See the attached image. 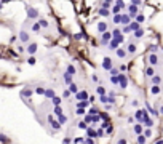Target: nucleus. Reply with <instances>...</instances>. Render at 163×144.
Wrapping results in <instances>:
<instances>
[{
	"mask_svg": "<svg viewBox=\"0 0 163 144\" xmlns=\"http://www.w3.org/2000/svg\"><path fill=\"white\" fill-rule=\"evenodd\" d=\"M118 83H120L122 88H126V85H128L126 77H125V75H118Z\"/></svg>",
	"mask_w": 163,
	"mask_h": 144,
	"instance_id": "nucleus-1",
	"label": "nucleus"
},
{
	"mask_svg": "<svg viewBox=\"0 0 163 144\" xmlns=\"http://www.w3.org/2000/svg\"><path fill=\"white\" fill-rule=\"evenodd\" d=\"M112 37H114V39L115 40H118V42H123V37H122V32H120V30H114V34H112Z\"/></svg>",
	"mask_w": 163,
	"mask_h": 144,
	"instance_id": "nucleus-2",
	"label": "nucleus"
},
{
	"mask_svg": "<svg viewBox=\"0 0 163 144\" xmlns=\"http://www.w3.org/2000/svg\"><path fill=\"white\" fill-rule=\"evenodd\" d=\"M102 67H104V69H110V67H112V59H110V58H104Z\"/></svg>",
	"mask_w": 163,
	"mask_h": 144,
	"instance_id": "nucleus-3",
	"label": "nucleus"
},
{
	"mask_svg": "<svg viewBox=\"0 0 163 144\" xmlns=\"http://www.w3.org/2000/svg\"><path fill=\"white\" fill-rule=\"evenodd\" d=\"M118 43H120L118 40L112 39V40H110V43H109V48H110V50H117V48H118Z\"/></svg>",
	"mask_w": 163,
	"mask_h": 144,
	"instance_id": "nucleus-4",
	"label": "nucleus"
},
{
	"mask_svg": "<svg viewBox=\"0 0 163 144\" xmlns=\"http://www.w3.org/2000/svg\"><path fill=\"white\" fill-rule=\"evenodd\" d=\"M130 16H136L138 15V5H130Z\"/></svg>",
	"mask_w": 163,
	"mask_h": 144,
	"instance_id": "nucleus-5",
	"label": "nucleus"
},
{
	"mask_svg": "<svg viewBox=\"0 0 163 144\" xmlns=\"http://www.w3.org/2000/svg\"><path fill=\"white\" fill-rule=\"evenodd\" d=\"M130 18H131L130 15H122V18H120V23H123L125 26H126V24H130Z\"/></svg>",
	"mask_w": 163,
	"mask_h": 144,
	"instance_id": "nucleus-6",
	"label": "nucleus"
},
{
	"mask_svg": "<svg viewBox=\"0 0 163 144\" xmlns=\"http://www.w3.org/2000/svg\"><path fill=\"white\" fill-rule=\"evenodd\" d=\"M149 63H150L152 66H155V64L158 63V58H157V54H150V56H149Z\"/></svg>",
	"mask_w": 163,
	"mask_h": 144,
	"instance_id": "nucleus-7",
	"label": "nucleus"
},
{
	"mask_svg": "<svg viewBox=\"0 0 163 144\" xmlns=\"http://www.w3.org/2000/svg\"><path fill=\"white\" fill-rule=\"evenodd\" d=\"M27 16H29V18H37V10L27 8Z\"/></svg>",
	"mask_w": 163,
	"mask_h": 144,
	"instance_id": "nucleus-8",
	"label": "nucleus"
},
{
	"mask_svg": "<svg viewBox=\"0 0 163 144\" xmlns=\"http://www.w3.org/2000/svg\"><path fill=\"white\" fill-rule=\"evenodd\" d=\"M86 135L90 136V138H96V136H98V133L94 131L93 128H88V126H86Z\"/></svg>",
	"mask_w": 163,
	"mask_h": 144,
	"instance_id": "nucleus-9",
	"label": "nucleus"
},
{
	"mask_svg": "<svg viewBox=\"0 0 163 144\" xmlns=\"http://www.w3.org/2000/svg\"><path fill=\"white\" fill-rule=\"evenodd\" d=\"M110 37H112V34L104 30V34H102V43H107V40H110Z\"/></svg>",
	"mask_w": 163,
	"mask_h": 144,
	"instance_id": "nucleus-10",
	"label": "nucleus"
},
{
	"mask_svg": "<svg viewBox=\"0 0 163 144\" xmlns=\"http://www.w3.org/2000/svg\"><path fill=\"white\" fill-rule=\"evenodd\" d=\"M77 99H79V101H82V99H86L88 98V93L86 91H82V93H77V96H75Z\"/></svg>",
	"mask_w": 163,
	"mask_h": 144,
	"instance_id": "nucleus-11",
	"label": "nucleus"
},
{
	"mask_svg": "<svg viewBox=\"0 0 163 144\" xmlns=\"http://www.w3.org/2000/svg\"><path fill=\"white\" fill-rule=\"evenodd\" d=\"M160 82H162V77H160V75H152V83H154V85H158V83H160Z\"/></svg>",
	"mask_w": 163,
	"mask_h": 144,
	"instance_id": "nucleus-12",
	"label": "nucleus"
},
{
	"mask_svg": "<svg viewBox=\"0 0 163 144\" xmlns=\"http://www.w3.org/2000/svg\"><path fill=\"white\" fill-rule=\"evenodd\" d=\"M27 51H29L30 54H34V53L37 51V43H30V45H29V48H27Z\"/></svg>",
	"mask_w": 163,
	"mask_h": 144,
	"instance_id": "nucleus-13",
	"label": "nucleus"
},
{
	"mask_svg": "<svg viewBox=\"0 0 163 144\" xmlns=\"http://www.w3.org/2000/svg\"><path fill=\"white\" fill-rule=\"evenodd\" d=\"M106 29H107V24L106 23H99V24H98V30H99V32H104Z\"/></svg>",
	"mask_w": 163,
	"mask_h": 144,
	"instance_id": "nucleus-14",
	"label": "nucleus"
},
{
	"mask_svg": "<svg viewBox=\"0 0 163 144\" xmlns=\"http://www.w3.org/2000/svg\"><path fill=\"white\" fill-rule=\"evenodd\" d=\"M70 87H69V91L70 93H77V91H79V88H77V85L75 83H69Z\"/></svg>",
	"mask_w": 163,
	"mask_h": 144,
	"instance_id": "nucleus-15",
	"label": "nucleus"
},
{
	"mask_svg": "<svg viewBox=\"0 0 163 144\" xmlns=\"http://www.w3.org/2000/svg\"><path fill=\"white\" fill-rule=\"evenodd\" d=\"M154 74H155L154 67H147V69H145V75H147V77H152Z\"/></svg>",
	"mask_w": 163,
	"mask_h": 144,
	"instance_id": "nucleus-16",
	"label": "nucleus"
},
{
	"mask_svg": "<svg viewBox=\"0 0 163 144\" xmlns=\"http://www.w3.org/2000/svg\"><path fill=\"white\" fill-rule=\"evenodd\" d=\"M19 39H21V42H27V40H29V35H27L26 32H21L19 34Z\"/></svg>",
	"mask_w": 163,
	"mask_h": 144,
	"instance_id": "nucleus-17",
	"label": "nucleus"
},
{
	"mask_svg": "<svg viewBox=\"0 0 163 144\" xmlns=\"http://www.w3.org/2000/svg\"><path fill=\"white\" fill-rule=\"evenodd\" d=\"M150 91H152V93H154V95H158V93H160V87H158V85H154Z\"/></svg>",
	"mask_w": 163,
	"mask_h": 144,
	"instance_id": "nucleus-18",
	"label": "nucleus"
},
{
	"mask_svg": "<svg viewBox=\"0 0 163 144\" xmlns=\"http://www.w3.org/2000/svg\"><path fill=\"white\" fill-rule=\"evenodd\" d=\"M99 15H101V16H107V15H109V10H107V8H104V6H102V8L99 10Z\"/></svg>",
	"mask_w": 163,
	"mask_h": 144,
	"instance_id": "nucleus-19",
	"label": "nucleus"
},
{
	"mask_svg": "<svg viewBox=\"0 0 163 144\" xmlns=\"http://www.w3.org/2000/svg\"><path fill=\"white\" fill-rule=\"evenodd\" d=\"M142 117H144V111H138V112H136V119H138V120H142Z\"/></svg>",
	"mask_w": 163,
	"mask_h": 144,
	"instance_id": "nucleus-20",
	"label": "nucleus"
},
{
	"mask_svg": "<svg viewBox=\"0 0 163 144\" xmlns=\"http://www.w3.org/2000/svg\"><path fill=\"white\" fill-rule=\"evenodd\" d=\"M142 34H144V30H141V29H136L134 30V37H138V39H139V37H142Z\"/></svg>",
	"mask_w": 163,
	"mask_h": 144,
	"instance_id": "nucleus-21",
	"label": "nucleus"
},
{
	"mask_svg": "<svg viewBox=\"0 0 163 144\" xmlns=\"http://www.w3.org/2000/svg\"><path fill=\"white\" fill-rule=\"evenodd\" d=\"M45 96H46V98H53V96H54V91H53V90H46V91H45Z\"/></svg>",
	"mask_w": 163,
	"mask_h": 144,
	"instance_id": "nucleus-22",
	"label": "nucleus"
},
{
	"mask_svg": "<svg viewBox=\"0 0 163 144\" xmlns=\"http://www.w3.org/2000/svg\"><path fill=\"white\" fill-rule=\"evenodd\" d=\"M67 74L74 75V74H75V67H74V66H69V67H67Z\"/></svg>",
	"mask_w": 163,
	"mask_h": 144,
	"instance_id": "nucleus-23",
	"label": "nucleus"
},
{
	"mask_svg": "<svg viewBox=\"0 0 163 144\" xmlns=\"http://www.w3.org/2000/svg\"><path fill=\"white\" fill-rule=\"evenodd\" d=\"M117 54H118V56H120V58H125V54H126V51H125V50H122V48H120V50H117Z\"/></svg>",
	"mask_w": 163,
	"mask_h": 144,
	"instance_id": "nucleus-24",
	"label": "nucleus"
},
{
	"mask_svg": "<svg viewBox=\"0 0 163 144\" xmlns=\"http://www.w3.org/2000/svg\"><path fill=\"white\" fill-rule=\"evenodd\" d=\"M53 102H54V104H56V106H59L61 104V98H58V96H53Z\"/></svg>",
	"mask_w": 163,
	"mask_h": 144,
	"instance_id": "nucleus-25",
	"label": "nucleus"
},
{
	"mask_svg": "<svg viewBox=\"0 0 163 144\" xmlns=\"http://www.w3.org/2000/svg\"><path fill=\"white\" fill-rule=\"evenodd\" d=\"M51 126H53L54 130H59L61 128V123L59 122H51Z\"/></svg>",
	"mask_w": 163,
	"mask_h": 144,
	"instance_id": "nucleus-26",
	"label": "nucleus"
},
{
	"mask_svg": "<svg viewBox=\"0 0 163 144\" xmlns=\"http://www.w3.org/2000/svg\"><path fill=\"white\" fill-rule=\"evenodd\" d=\"M130 29H131V30H136V29H139V23H138V21H136V23H133V24L130 26Z\"/></svg>",
	"mask_w": 163,
	"mask_h": 144,
	"instance_id": "nucleus-27",
	"label": "nucleus"
},
{
	"mask_svg": "<svg viewBox=\"0 0 163 144\" xmlns=\"http://www.w3.org/2000/svg\"><path fill=\"white\" fill-rule=\"evenodd\" d=\"M134 131L138 133V135H141V131H142V126H141V125H134Z\"/></svg>",
	"mask_w": 163,
	"mask_h": 144,
	"instance_id": "nucleus-28",
	"label": "nucleus"
},
{
	"mask_svg": "<svg viewBox=\"0 0 163 144\" xmlns=\"http://www.w3.org/2000/svg\"><path fill=\"white\" fill-rule=\"evenodd\" d=\"M66 122H67V117L61 114V115H59V123H66Z\"/></svg>",
	"mask_w": 163,
	"mask_h": 144,
	"instance_id": "nucleus-29",
	"label": "nucleus"
},
{
	"mask_svg": "<svg viewBox=\"0 0 163 144\" xmlns=\"http://www.w3.org/2000/svg\"><path fill=\"white\" fill-rule=\"evenodd\" d=\"M54 114H58V115H61L62 114V109L59 107V106H56V109H54Z\"/></svg>",
	"mask_w": 163,
	"mask_h": 144,
	"instance_id": "nucleus-30",
	"label": "nucleus"
},
{
	"mask_svg": "<svg viewBox=\"0 0 163 144\" xmlns=\"http://www.w3.org/2000/svg\"><path fill=\"white\" fill-rule=\"evenodd\" d=\"M128 51H130V53H134V51H136V45H133V43H131V45L128 47Z\"/></svg>",
	"mask_w": 163,
	"mask_h": 144,
	"instance_id": "nucleus-31",
	"label": "nucleus"
},
{
	"mask_svg": "<svg viewBox=\"0 0 163 144\" xmlns=\"http://www.w3.org/2000/svg\"><path fill=\"white\" fill-rule=\"evenodd\" d=\"M30 95H32V91H30V90H24V91H22V96H26V98H29Z\"/></svg>",
	"mask_w": 163,
	"mask_h": 144,
	"instance_id": "nucleus-32",
	"label": "nucleus"
},
{
	"mask_svg": "<svg viewBox=\"0 0 163 144\" xmlns=\"http://www.w3.org/2000/svg\"><path fill=\"white\" fill-rule=\"evenodd\" d=\"M110 80H112V83H114V85H117V83H118V77H117V75H112Z\"/></svg>",
	"mask_w": 163,
	"mask_h": 144,
	"instance_id": "nucleus-33",
	"label": "nucleus"
},
{
	"mask_svg": "<svg viewBox=\"0 0 163 144\" xmlns=\"http://www.w3.org/2000/svg\"><path fill=\"white\" fill-rule=\"evenodd\" d=\"M120 18H122V16L115 13V16H114V23H117V24H118V23H120Z\"/></svg>",
	"mask_w": 163,
	"mask_h": 144,
	"instance_id": "nucleus-34",
	"label": "nucleus"
},
{
	"mask_svg": "<svg viewBox=\"0 0 163 144\" xmlns=\"http://www.w3.org/2000/svg\"><path fill=\"white\" fill-rule=\"evenodd\" d=\"M136 21H138V23H142V21H144V16H142V15H138V16H136Z\"/></svg>",
	"mask_w": 163,
	"mask_h": 144,
	"instance_id": "nucleus-35",
	"label": "nucleus"
},
{
	"mask_svg": "<svg viewBox=\"0 0 163 144\" xmlns=\"http://www.w3.org/2000/svg\"><path fill=\"white\" fill-rule=\"evenodd\" d=\"M32 29L35 30V32H39V29H40V24H39V23H35V24L32 26Z\"/></svg>",
	"mask_w": 163,
	"mask_h": 144,
	"instance_id": "nucleus-36",
	"label": "nucleus"
},
{
	"mask_svg": "<svg viewBox=\"0 0 163 144\" xmlns=\"http://www.w3.org/2000/svg\"><path fill=\"white\" fill-rule=\"evenodd\" d=\"M98 93H99V95H104V93H106V90H104L102 87H98Z\"/></svg>",
	"mask_w": 163,
	"mask_h": 144,
	"instance_id": "nucleus-37",
	"label": "nucleus"
},
{
	"mask_svg": "<svg viewBox=\"0 0 163 144\" xmlns=\"http://www.w3.org/2000/svg\"><path fill=\"white\" fill-rule=\"evenodd\" d=\"M120 10H122L120 6H118V5H115L114 8H112V11H114V13H118V11H120Z\"/></svg>",
	"mask_w": 163,
	"mask_h": 144,
	"instance_id": "nucleus-38",
	"label": "nucleus"
},
{
	"mask_svg": "<svg viewBox=\"0 0 163 144\" xmlns=\"http://www.w3.org/2000/svg\"><path fill=\"white\" fill-rule=\"evenodd\" d=\"M39 24H40V26H43V27H46V26H48V23H46L45 19H40V23H39Z\"/></svg>",
	"mask_w": 163,
	"mask_h": 144,
	"instance_id": "nucleus-39",
	"label": "nucleus"
},
{
	"mask_svg": "<svg viewBox=\"0 0 163 144\" xmlns=\"http://www.w3.org/2000/svg\"><path fill=\"white\" fill-rule=\"evenodd\" d=\"M85 122H86V123L93 122V117H91V115H86V117H85Z\"/></svg>",
	"mask_w": 163,
	"mask_h": 144,
	"instance_id": "nucleus-40",
	"label": "nucleus"
},
{
	"mask_svg": "<svg viewBox=\"0 0 163 144\" xmlns=\"http://www.w3.org/2000/svg\"><path fill=\"white\" fill-rule=\"evenodd\" d=\"M138 143H145V136H138Z\"/></svg>",
	"mask_w": 163,
	"mask_h": 144,
	"instance_id": "nucleus-41",
	"label": "nucleus"
},
{
	"mask_svg": "<svg viewBox=\"0 0 163 144\" xmlns=\"http://www.w3.org/2000/svg\"><path fill=\"white\" fill-rule=\"evenodd\" d=\"M64 80H66V82H69V83H70V74H66V75H64Z\"/></svg>",
	"mask_w": 163,
	"mask_h": 144,
	"instance_id": "nucleus-42",
	"label": "nucleus"
},
{
	"mask_svg": "<svg viewBox=\"0 0 163 144\" xmlns=\"http://www.w3.org/2000/svg\"><path fill=\"white\" fill-rule=\"evenodd\" d=\"M101 102H107V96H104V95H101Z\"/></svg>",
	"mask_w": 163,
	"mask_h": 144,
	"instance_id": "nucleus-43",
	"label": "nucleus"
},
{
	"mask_svg": "<svg viewBox=\"0 0 163 144\" xmlns=\"http://www.w3.org/2000/svg\"><path fill=\"white\" fill-rule=\"evenodd\" d=\"M79 126H80V128H83V130H85V128H86V122H80V123H79Z\"/></svg>",
	"mask_w": 163,
	"mask_h": 144,
	"instance_id": "nucleus-44",
	"label": "nucleus"
},
{
	"mask_svg": "<svg viewBox=\"0 0 163 144\" xmlns=\"http://www.w3.org/2000/svg\"><path fill=\"white\" fill-rule=\"evenodd\" d=\"M77 114H79V115L85 114V109H83V107H79V111H77Z\"/></svg>",
	"mask_w": 163,
	"mask_h": 144,
	"instance_id": "nucleus-45",
	"label": "nucleus"
},
{
	"mask_svg": "<svg viewBox=\"0 0 163 144\" xmlns=\"http://www.w3.org/2000/svg\"><path fill=\"white\" fill-rule=\"evenodd\" d=\"M118 74V71L117 69H112V67H110V75H117Z\"/></svg>",
	"mask_w": 163,
	"mask_h": 144,
	"instance_id": "nucleus-46",
	"label": "nucleus"
},
{
	"mask_svg": "<svg viewBox=\"0 0 163 144\" xmlns=\"http://www.w3.org/2000/svg\"><path fill=\"white\" fill-rule=\"evenodd\" d=\"M0 141H3V143H8V138H5L3 135H0Z\"/></svg>",
	"mask_w": 163,
	"mask_h": 144,
	"instance_id": "nucleus-47",
	"label": "nucleus"
},
{
	"mask_svg": "<svg viewBox=\"0 0 163 144\" xmlns=\"http://www.w3.org/2000/svg\"><path fill=\"white\" fill-rule=\"evenodd\" d=\"M130 30H131V29H130V26H128V24H126V26H125V27H123V32H125V34H126V32H130Z\"/></svg>",
	"mask_w": 163,
	"mask_h": 144,
	"instance_id": "nucleus-48",
	"label": "nucleus"
},
{
	"mask_svg": "<svg viewBox=\"0 0 163 144\" xmlns=\"http://www.w3.org/2000/svg\"><path fill=\"white\" fill-rule=\"evenodd\" d=\"M29 64H35V58H34V56L29 58Z\"/></svg>",
	"mask_w": 163,
	"mask_h": 144,
	"instance_id": "nucleus-49",
	"label": "nucleus"
},
{
	"mask_svg": "<svg viewBox=\"0 0 163 144\" xmlns=\"http://www.w3.org/2000/svg\"><path fill=\"white\" fill-rule=\"evenodd\" d=\"M96 112H98V109H94V107H91V109H90V114H93V115H94Z\"/></svg>",
	"mask_w": 163,
	"mask_h": 144,
	"instance_id": "nucleus-50",
	"label": "nucleus"
},
{
	"mask_svg": "<svg viewBox=\"0 0 163 144\" xmlns=\"http://www.w3.org/2000/svg\"><path fill=\"white\" fill-rule=\"evenodd\" d=\"M152 135V133H150V130H145V133H144V136H145V138H147V136H150Z\"/></svg>",
	"mask_w": 163,
	"mask_h": 144,
	"instance_id": "nucleus-51",
	"label": "nucleus"
},
{
	"mask_svg": "<svg viewBox=\"0 0 163 144\" xmlns=\"http://www.w3.org/2000/svg\"><path fill=\"white\" fill-rule=\"evenodd\" d=\"M96 133H98V136H104V131H102V130H98Z\"/></svg>",
	"mask_w": 163,
	"mask_h": 144,
	"instance_id": "nucleus-52",
	"label": "nucleus"
},
{
	"mask_svg": "<svg viewBox=\"0 0 163 144\" xmlns=\"http://www.w3.org/2000/svg\"><path fill=\"white\" fill-rule=\"evenodd\" d=\"M133 5H141V0H133Z\"/></svg>",
	"mask_w": 163,
	"mask_h": 144,
	"instance_id": "nucleus-53",
	"label": "nucleus"
},
{
	"mask_svg": "<svg viewBox=\"0 0 163 144\" xmlns=\"http://www.w3.org/2000/svg\"><path fill=\"white\" fill-rule=\"evenodd\" d=\"M160 112H162V114H163V107H162V109H160Z\"/></svg>",
	"mask_w": 163,
	"mask_h": 144,
	"instance_id": "nucleus-54",
	"label": "nucleus"
},
{
	"mask_svg": "<svg viewBox=\"0 0 163 144\" xmlns=\"http://www.w3.org/2000/svg\"><path fill=\"white\" fill-rule=\"evenodd\" d=\"M3 2H10V0H3Z\"/></svg>",
	"mask_w": 163,
	"mask_h": 144,
	"instance_id": "nucleus-55",
	"label": "nucleus"
},
{
	"mask_svg": "<svg viewBox=\"0 0 163 144\" xmlns=\"http://www.w3.org/2000/svg\"><path fill=\"white\" fill-rule=\"evenodd\" d=\"M0 8H2V3H0Z\"/></svg>",
	"mask_w": 163,
	"mask_h": 144,
	"instance_id": "nucleus-56",
	"label": "nucleus"
}]
</instances>
